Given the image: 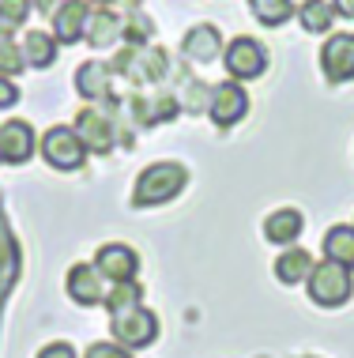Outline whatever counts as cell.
<instances>
[{
    "mask_svg": "<svg viewBox=\"0 0 354 358\" xmlns=\"http://www.w3.org/2000/svg\"><path fill=\"white\" fill-rule=\"evenodd\" d=\"M181 189H185V166H177V162H155V166H147L136 178L132 208H158L166 200H174Z\"/></svg>",
    "mask_w": 354,
    "mask_h": 358,
    "instance_id": "1",
    "label": "cell"
},
{
    "mask_svg": "<svg viewBox=\"0 0 354 358\" xmlns=\"http://www.w3.org/2000/svg\"><path fill=\"white\" fill-rule=\"evenodd\" d=\"M309 298L317 306H328V309H336L343 306L347 298L354 294V279H351V268H343L336 264V260H324V264H313V272H309Z\"/></svg>",
    "mask_w": 354,
    "mask_h": 358,
    "instance_id": "2",
    "label": "cell"
},
{
    "mask_svg": "<svg viewBox=\"0 0 354 358\" xmlns=\"http://www.w3.org/2000/svg\"><path fill=\"white\" fill-rule=\"evenodd\" d=\"M42 159L50 162L53 170H80L83 162H87V148H83V140L75 136V129H64V124H57V129H50L42 136Z\"/></svg>",
    "mask_w": 354,
    "mask_h": 358,
    "instance_id": "3",
    "label": "cell"
},
{
    "mask_svg": "<svg viewBox=\"0 0 354 358\" xmlns=\"http://www.w3.org/2000/svg\"><path fill=\"white\" fill-rule=\"evenodd\" d=\"M158 336V321L151 309H124V313H113V340H117L121 347H147L155 343Z\"/></svg>",
    "mask_w": 354,
    "mask_h": 358,
    "instance_id": "4",
    "label": "cell"
},
{
    "mask_svg": "<svg viewBox=\"0 0 354 358\" xmlns=\"http://www.w3.org/2000/svg\"><path fill=\"white\" fill-rule=\"evenodd\" d=\"M223 64L237 83L256 80V76H264V69H267V50L256 42V38H234L230 50H226V57H223Z\"/></svg>",
    "mask_w": 354,
    "mask_h": 358,
    "instance_id": "5",
    "label": "cell"
},
{
    "mask_svg": "<svg viewBox=\"0 0 354 358\" xmlns=\"http://www.w3.org/2000/svg\"><path fill=\"white\" fill-rule=\"evenodd\" d=\"M34 151H38V143H34L31 121L12 117V121L0 124V159H4V162H12V166H23V162L34 159Z\"/></svg>",
    "mask_w": 354,
    "mask_h": 358,
    "instance_id": "6",
    "label": "cell"
},
{
    "mask_svg": "<svg viewBox=\"0 0 354 358\" xmlns=\"http://www.w3.org/2000/svg\"><path fill=\"white\" fill-rule=\"evenodd\" d=\"M320 69L328 83L354 80V34H332L320 50Z\"/></svg>",
    "mask_w": 354,
    "mask_h": 358,
    "instance_id": "7",
    "label": "cell"
},
{
    "mask_svg": "<svg viewBox=\"0 0 354 358\" xmlns=\"http://www.w3.org/2000/svg\"><path fill=\"white\" fill-rule=\"evenodd\" d=\"M245 110H249L245 87H237L234 80L215 83V91H212V121L219 124V129H230V124H237V121L245 117Z\"/></svg>",
    "mask_w": 354,
    "mask_h": 358,
    "instance_id": "8",
    "label": "cell"
},
{
    "mask_svg": "<svg viewBox=\"0 0 354 358\" xmlns=\"http://www.w3.org/2000/svg\"><path fill=\"white\" fill-rule=\"evenodd\" d=\"M75 136L83 140V148L94 151V155H106L113 148V136H117V129H113V121L106 113L98 110H80V117H75Z\"/></svg>",
    "mask_w": 354,
    "mask_h": 358,
    "instance_id": "9",
    "label": "cell"
},
{
    "mask_svg": "<svg viewBox=\"0 0 354 358\" xmlns=\"http://www.w3.org/2000/svg\"><path fill=\"white\" fill-rule=\"evenodd\" d=\"M94 268H98V275H102V279L124 283V279H136L140 257L132 253L128 245H121V241H110V245H102V249H98V257H94Z\"/></svg>",
    "mask_w": 354,
    "mask_h": 358,
    "instance_id": "10",
    "label": "cell"
},
{
    "mask_svg": "<svg viewBox=\"0 0 354 358\" xmlns=\"http://www.w3.org/2000/svg\"><path fill=\"white\" fill-rule=\"evenodd\" d=\"M87 0H64L61 8L53 12V38L61 45H72L80 42L83 31H87Z\"/></svg>",
    "mask_w": 354,
    "mask_h": 358,
    "instance_id": "11",
    "label": "cell"
},
{
    "mask_svg": "<svg viewBox=\"0 0 354 358\" xmlns=\"http://www.w3.org/2000/svg\"><path fill=\"white\" fill-rule=\"evenodd\" d=\"M219 50H223V38H219V27H212V23L193 27V31L185 34V42H181V53L196 64H212L219 57Z\"/></svg>",
    "mask_w": 354,
    "mask_h": 358,
    "instance_id": "12",
    "label": "cell"
},
{
    "mask_svg": "<svg viewBox=\"0 0 354 358\" xmlns=\"http://www.w3.org/2000/svg\"><path fill=\"white\" fill-rule=\"evenodd\" d=\"M68 294L80 306H98L106 302V290H102V275L94 264H75L68 272Z\"/></svg>",
    "mask_w": 354,
    "mask_h": 358,
    "instance_id": "13",
    "label": "cell"
},
{
    "mask_svg": "<svg viewBox=\"0 0 354 358\" xmlns=\"http://www.w3.org/2000/svg\"><path fill=\"white\" fill-rule=\"evenodd\" d=\"M75 91H80L87 102L110 99V64H102V61L80 64V72H75Z\"/></svg>",
    "mask_w": 354,
    "mask_h": 358,
    "instance_id": "14",
    "label": "cell"
},
{
    "mask_svg": "<svg viewBox=\"0 0 354 358\" xmlns=\"http://www.w3.org/2000/svg\"><path fill=\"white\" fill-rule=\"evenodd\" d=\"M302 227H305L302 211L279 208V211H272V215L264 219V238H267V241H275V245H290V241H298Z\"/></svg>",
    "mask_w": 354,
    "mask_h": 358,
    "instance_id": "15",
    "label": "cell"
},
{
    "mask_svg": "<svg viewBox=\"0 0 354 358\" xmlns=\"http://www.w3.org/2000/svg\"><path fill=\"white\" fill-rule=\"evenodd\" d=\"M87 42L94 45V50H106V45H113L121 38V15L113 12V8H98V12L87 15Z\"/></svg>",
    "mask_w": 354,
    "mask_h": 358,
    "instance_id": "16",
    "label": "cell"
},
{
    "mask_svg": "<svg viewBox=\"0 0 354 358\" xmlns=\"http://www.w3.org/2000/svg\"><path fill=\"white\" fill-rule=\"evenodd\" d=\"M15 279H19V245H15V238L8 234L4 211H0V302H4V294L12 290Z\"/></svg>",
    "mask_w": 354,
    "mask_h": 358,
    "instance_id": "17",
    "label": "cell"
},
{
    "mask_svg": "<svg viewBox=\"0 0 354 358\" xmlns=\"http://www.w3.org/2000/svg\"><path fill=\"white\" fill-rule=\"evenodd\" d=\"M324 260L354 268V227H332L324 234Z\"/></svg>",
    "mask_w": 354,
    "mask_h": 358,
    "instance_id": "18",
    "label": "cell"
},
{
    "mask_svg": "<svg viewBox=\"0 0 354 358\" xmlns=\"http://www.w3.org/2000/svg\"><path fill=\"white\" fill-rule=\"evenodd\" d=\"M23 61L27 64H34V69H50L53 64V57H57V38L53 34H45V31H31L23 38Z\"/></svg>",
    "mask_w": 354,
    "mask_h": 358,
    "instance_id": "19",
    "label": "cell"
},
{
    "mask_svg": "<svg viewBox=\"0 0 354 358\" xmlns=\"http://www.w3.org/2000/svg\"><path fill=\"white\" fill-rule=\"evenodd\" d=\"M313 272V257L305 253V249H286V253L275 260V275H279V283H302V279H309Z\"/></svg>",
    "mask_w": 354,
    "mask_h": 358,
    "instance_id": "20",
    "label": "cell"
},
{
    "mask_svg": "<svg viewBox=\"0 0 354 358\" xmlns=\"http://www.w3.org/2000/svg\"><path fill=\"white\" fill-rule=\"evenodd\" d=\"M298 19H302V27H305L309 34H328V27H332V19H336V12H332L328 0H305V4L298 8Z\"/></svg>",
    "mask_w": 354,
    "mask_h": 358,
    "instance_id": "21",
    "label": "cell"
},
{
    "mask_svg": "<svg viewBox=\"0 0 354 358\" xmlns=\"http://www.w3.org/2000/svg\"><path fill=\"white\" fill-rule=\"evenodd\" d=\"M249 8L264 27H283L294 15V0H249Z\"/></svg>",
    "mask_w": 354,
    "mask_h": 358,
    "instance_id": "22",
    "label": "cell"
},
{
    "mask_svg": "<svg viewBox=\"0 0 354 358\" xmlns=\"http://www.w3.org/2000/svg\"><path fill=\"white\" fill-rule=\"evenodd\" d=\"M143 298V287L136 279H124V283H113V290L106 294V309L110 313H124V309H136Z\"/></svg>",
    "mask_w": 354,
    "mask_h": 358,
    "instance_id": "23",
    "label": "cell"
},
{
    "mask_svg": "<svg viewBox=\"0 0 354 358\" xmlns=\"http://www.w3.org/2000/svg\"><path fill=\"white\" fill-rule=\"evenodd\" d=\"M27 15H31V0H0V27H4L8 34H12L15 27H23Z\"/></svg>",
    "mask_w": 354,
    "mask_h": 358,
    "instance_id": "24",
    "label": "cell"
},
{
    "mask_svg": "<svg viewBox=\"0 0 354 358\" xmlns=\"http://www.w3.org/2000/svg\"><path fill=\"white\" fill-rule=\"evenodd\" d=\"M23 69H27L23 50L15 42H8V38H0V76H19Z\"/></svg>",
    "mask_w": 354,
    "mask_h": 358,
    "instance_id": "25",
    "label": "cell"
},
{
    "mask_svg": "<svg viewBox=\"0 0 354 358\" xmlns=\"http://www.w3.org/2000/svg\"><path fill=\"white\" fill-rule=\"evenodd\" d=\"M121 34L128 38V42H143V38H151V23L140 12H132L128 19H121Z\"/></svg>",
    "mask_w": 354,
    "mask_h": 358,
    "instance_id": "26",
    "label": "cell"
},
{
    "mask_svg": "<svg viewBox=\"0 0 354 358\" xmlns=\"http://www.w3.org/2000/svg\"><path fill=\"white\" fill-rule=\"evenodd\" d=\"M87 358H132L121 343H94L87 347Z\"/></svg>",
    "mask_w": 354,
    "mask_h": 358,
    "instance_id": "27",
    "label": "cell"
},
{
    "mask_svg": "<svg viewBox=\"0 0 354 358\" xmlns=\"http://www.w3.org/2000/svg\"><path fill=\"white\" fill-rule=\"evenodd\" d=\"M15 102H19V87L8 76H0V110H12Z\"/></svg>",
    "mask_w": 354,
    "mask_h": 358,
    "instance_id": "28",
    "label": "cell"
},
{
    "mask_svg": "<svg viewBox=\"0 0 354 358\" xmlns=\"http://www.w3.org/2000/svg\"><path fill=\"white\" fill-rule=\"evenodd\" d=\"M38 358H75V351H72L68 343H50V347H45V351L38 355Z\"/></svg>",
    "mask_w": 354,
    "mask_h": 358,
    "instance_id": "29",
    "label": "cell"
},
{
    "mask_svg": "<svg viewBox=\"0 0 354 358\" xmlns=\"http://www.w3.org/2000/svg\"><path fill=\"white\" fill-rule=\"evenodd\" d=\"M332 12L343 19H354V0H332Z\"/></svg>",
    "mask_w": 354,
    "mask_h": 358,
    "instance_id": "30",
    "label": "cell"
},
{
    "mask_svg": "<svg viewBox=\"0 0 354 358\" xmlns=\"http://www.w3.org/2000/svg\"><path fill=\"white\" fill-rule=\"evenodd\" d=\"M94 4H98V8H113V4H124V8H136L140 0H94Z\"/></svg>",
    "mask_w": 354,
    "mask_h": 358,
    "instance_id": "31",
    "label": "cell"
},
{
    "mask_svg": "<svg viewBox=\"0 0 354 358\" xmlns=\"http://www.w3.org/2000/svg\"><path fill=\"white\" fill-rule=\"evenodd\" d=\"M38 8H42V12H50V15L57 12V8H53V0H38Z\"/></svg>",
    "mask_w": 354,
    "mask_h": 358,
    "instance_id": "32",
    "label": "cell"
},
{
    "mask_svg": "<svg viewBox=\"0 0 354 358\" xmlns=\"http://www.w3.org/2000/svg\"><path fill=\"white\" fill-rule=\"evenodd\" d=\"M0 38H8V31H4V27H0Z\"/></svg>",
    "mask_w": 354,
    "mask_h": 358,
    "instance_id": "33",
    "label": "cell"
}]
</instances>
